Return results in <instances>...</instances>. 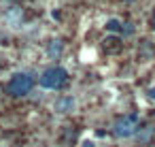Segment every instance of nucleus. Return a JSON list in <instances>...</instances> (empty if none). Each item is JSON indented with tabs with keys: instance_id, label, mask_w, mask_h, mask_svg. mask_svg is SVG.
<instances>
[{
	"instance_id": "obj_9",
	"label": "nucleus",
	"mask_w": 155,
	"mask_h": 147,
	"mask_svg": "<svg viewBox=\"0 0 155 147\" xmlns=\"http://www.w3.org/2000/svg\"><path fill=\"white\" fill-rule=\"evenodd\" d=\"M132 32H134L132 24H123V30H121V34H132Z\"/></svg>"
},
{
	"instance_id": "obj_5",
	"label": "nucleus",
	"mask_w": 155,
	"mask_h": 147,
	"mask_svg": "<svg viewBox=\"0 0 155 147\" xmlns=\"http://www.w3.org/2000/svg\"><path fill=\"white\" fill-rule=\"evenodd\" d=\"M74 109H77V98L70 96V94H64V96H60V98L53 100V111L60 113V115H68Z\"/></svg>"
},
{
	"instance_id": "obj_13",
	"label": "nucleus",
	"mask_w": 155,
	"mask_h": 147,
	"mask_svg": "<svg viewBox=\"0 0 155 147\" xmlns=\"http://www.w3.org/2000/svg\"><path fill=\"white\" fill-rule=\"evenodd\" d=\"M151 28H153V30H155V19H153V26H151Z\"/></svg>"
},
{
	"instance_id": "obj_6",
	"label": "nucleus",
	"mask_w": 155,
	"mask_h": 147,
	"mask_svg": "<svg viewBox=\"0 0 155 147\" xmlns=\"http://www.w3.org/2000/svg\"><path fill=\"white\" fill-rule=\"evenodd\" d=\"M62 53H64V43H62L60 39H53L51 43H47V58L58 60Z\"/></svg>"
},
{
	"instance_id": "obj_1",
	"label": "nucleus",
	"mask_w": 155,
	"mask_h": 147,
	"mask_svg": "<svg viewBox=\"0 0 155 147\" xmlns=\"http://www.w3.org/2000/svg\"><path fill=\"white\" fill-rule=\"evenodd\" d=\"M68 81V70L64 66H47L38 75V85L43 90H60Z\"/></svg>"
},
{
	"instance_id": "obj_11",
	"label": "nucleus",
	"mask_w": 155,
	"mask_h": 147,
	"mask_svg": "<svg viewBox=\"0 0 155 147\" xmlns=\"http://www.w3.org/2000/svg\"><path fill=\"white\" fill-rule=\"evenodd\" d=\"M83 147H96L94 141H83Z\"/></svg>"
},
{
	"instance_id": "obj_4",
	"label": "nucleus",
	"mask_w": 155,
	"mask_h": 147,
	"mask_svg": "<svg viewBox=\"0 0 155 147\" xmlns=\"http://www.w3.org/2000/svg\"><path fill=\"white\" fill-rule=\"evenodd\" d=\"M2 22H5V26H9V28H13V30L21 28V24H24V11H21V7L11 5V7L5 11Z\"/></svg>"
},
{
	"instance_id": "obj_3",
	"label": "nucleus",
	"mask_w": 155,
	"mask_h": 147,
	"mask_svg": "<svg viewBox=\"0 0 155 147\" xmlns=\"http://www.w3.org/2000/svg\"><path fill=\"white\" fill-rule=\"evenodd\" d=\"M138 130H140V119H138V115H123V117L115 119V124H113V132H115L117 138L136 136Z\"/></svg>"
},
{
	"instance_id": "obj_8",
	"label": "nucleus",
	"mask_w": 155,
	"mask_h": 147,
	"mask_svg": "<svg viewBox=\"0 0 155 147\" xmlns=\"http://www.w3.org/2000/svg\"><path fill=\"white\" fill-rule=\"evenodd\" d=\"M151 134H153V128H151V126H144V128H140V130L136 132V136H138L140 143H147V141L151 138Z\"/></svg>"
},
{
	"instance_id": "obj_2",
	"label": "nucleus",
	"mask_w": 155,
	"mask_h": 147,
	"mask_svg": "<svg viewBox=\"0 0 155 147\" xmlns=\"http://www.w3.org/2000/svg\"><path fill=\"white\" fill-rule=\"evenodd\" d=\"M32 85H34V75L32 73H15L9 79V94L15 96V98L28 96L32 92Z\"/></svg>"
},
{
	"instance_id": "obj_12",
	"label": "nucleus",
	"mask_w": 155,
	"mask_h": 147,
	"mask_svg": "<svg viewBox=\"0 0 155 147\" xmlns=\"http://www.w3.org/2000/svg\"><path fill=\"white\" fill-rule=\"evenodd\" d=\"M7 2H9V5H15V2H19V0H7Z\"/></svg>"
},
{
	"instance_id": "obj_10",
	"label": "nucleus",
	"mask_w": 155,
	"mask_h": 147,
	"mask_svg": "<svg viewBox=\"0 0 155 147\" xmlns=\"http://www.w3.org/2000/svg\"><path fill=\"white\" fill-rule=\"evenodd\" d=\"M149 98H151V100H155V87H151V90H149Z\"/></svg>"
},
{
	"instance_id": "obj_7",
	"label": "nucleus",
	"mask_w": 155,
	"mask_h": 147,
	"mask_svg": "<svg viewBox=\"0 0 155 147\" xmlns=\"http://www.w3.org/2000/svg\"><path fill=\"white\" fill-rule=\"evenodd\" d=\"M104 28H106L108 32H119V34H121V30H123V22L117 19V17H110V19H106Z\"/></svg>"
}]
</instances>
